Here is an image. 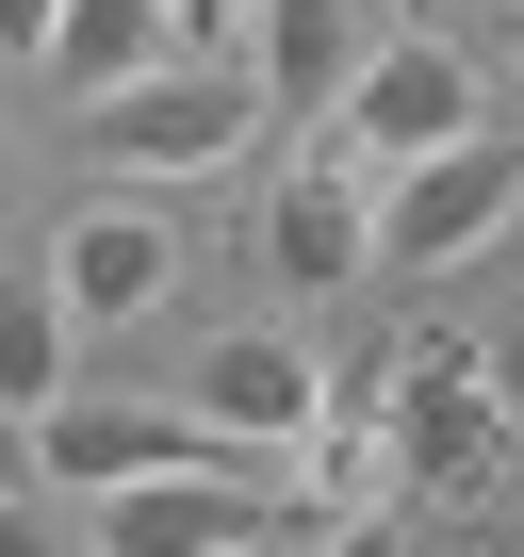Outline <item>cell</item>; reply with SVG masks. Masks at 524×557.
Masks as SVG:
<instances>
[{
  "mask_svg": "<svg viewBox=\"0 0 524 557\" xmlns=\"http://www.w3.org/2000/svg\"><path fill=\"white\" fill-rule=\"evenodd\" d=\"M361 394H377V426H394V492H410V508H491V492H508V410H491L475 329H410Z\"/></svg>",
  "mask_w": 524,
  "mask_h": 557,
  "instance_id": "cell-1",
  "label": "cell"
},
{
  "mask_svg": "<svg viewBox=\"0 0 524 557\" xmlns=\"http://www.w3.org/2000/svg\"><path fill=\"white\" fill-rule=\"evenodd\" d=\"M246 132H262V83H246V66H197V50H164V66H132L115 99H83V148H99L115 181H213Z\"/></svg>",
  "mask_w": 524,
  "mask_h": 557,
  "instance_id": "cell-2",
  "label": "cell"
},
{
  "mask_svg": "<svg viewBox=\"0 0 524 557\" xmlns=\"http://www.w3.org/2000/svg\"><path fill=\"white\" fill-rule=\"evenodd\" d=\"M246 541H279V459H197V475L83 492V557H246Z\"/></svg>",
  "mask_w": 524,
  "mask_h": 557,
  "instance_id": "cell-3",
  "label": "cell"
},
{
  "mask_svg": "<svg viewBox=\"0 0 524 557\" xmlns=\"http://www.w3.org/2000/svg\"><path fill=\"white\" fill-rule=\"evenodd\" d=\"M475 132V66L442 50V34H377L361 66H345V99H328V148L361 164V181H394V164H426V148H459Z\"/></svg>",
  "mask_w": 524,
  "mask_h": 557,
  "instance_id": "cell-4",
  "label": "cell"
},
{
  "mask_svg": "<svg viewBox=\"0 0 524 557\" xmlns=\"http://www.w3.org/2000/svg\"><path fill=\"white\" fill-rule=\"evenodd\" d=\"M508 213H524V132H459V148H426V164L377 181V262L442 278V262H475Z\"/></svg>",
  "mask_w": 524,
  "mask_h": 557,
  "instance_id": "cell-5",
  "label": "cell"
},
{
  "mask_svg": "<svg viewBox=\"0 0 524 557\" xmlns=\"http://www.w3.org/2000/svg\"><path fill=\"white\" fill-rule=\"evenodd\" d=\"M197 459H246V443L197 426L180 394H148V410H132V394H50V410H34V492H66V508L115 492V475H197Z\"/></svg>",
  "mask_w": 524,
  "mask_h": 557,
  "instance_id": "cell-6",
  "label": "cell"
},
{
  "mask_svg": "<svg viewBox=\"0 0 524 557\" xmlns=\"http://www.w3.org/2000/svg\"><path fill=\"white\" fill-rule=\"evenodd\" d=\"M180 278H197V246H180V213H164V197H99V213H66V246H50L66 329H148Z\"/></svg>",
  "mask_w": 524,
  "mask_h": 557,
  "instance_id": "cell-7",
  "label": "cell"
},
{
  "mask_svg": "<svg viewBox=\"0 0 524 557\" xmlns=\"http://www.w3.org/2000/svg\"><path fill=\"white\" fill-rule=\"evenodd\" d=\"M262 262L296 278V296H345V278H377V181L312 132V164L262 197Z\"/></svg>",
  "mask_w": 524,
  "mask_h": 557,
  "instance_id": "cell-8",
  "label": "cell"
},
{
  "mask_svg": "<svg viewBox=\"0 0 524 557\" xmlns=\"http://www.w3.org/2000/svg\"><path fill=\"white\" fill-rule=\"evenodd\" d=\"M180 410H197V426H229L246 459H296V426L328 410V377H312V345H279V329H229V345H197Z\"/></svg>",
  "mask_w": 524,
  "mask_h": 557,
  "instance_id": "cell-9",
  "label": "cell"
},
{
  "mask_svg": "<svg viewBox=\"0 0 524 557\" xmlns=\"http://www.w3.org/2000/svg\"><path fill=\"white\" fill-rule=\"evenodd\" d=\"M377 34H394L377 0H246V50H229V66L262 83V115H328Z\"/></svg>",
  "mask_w": 524,
  "mask_h": 557,
  "instance_id": "cell-10",
  "label": "cell"
},
{
  "mask_svg": "<svg viewBox=\"0 0 524 557\" xmlns=\"http://www.w3.org/2000/svg\"><path fill=\"white\" fill-rule=\"evenodd\" d=\"M279 475L312 492V524H345V508H410V492H394V426H377V394H328V410L296 426Z\"/></svg>",
  "mask_w": 524,
  "mask_h": 557,
  "instance_id": "cell-11",
  "label": "cell"
},
{
  "mask_svg": "<svg viewBox=\"0 0 524 557\" xmlns=\"http://www.w3.org/2000/svg\"><path fill=\"white\" fill-rule=\"evenodd\" d=\"M66 99H115L132 66H164V0H50V50H34Z\"/></svg>",
  "mask_w": 524,
  "mask_h": 557,
  "instance_id": "cell-12",
  "label": "cell"
},
{
  "mask_svg": "<svg viewBox=\"0 0 524 557\" xmlns=\"http://www.w3.org/2000/svg\"><path fill=\"white\" fill-rule=\"evenodd\" d=\"M66 345H83V329H66L50 278H0V410H17V426L66 394Z\"/></svg>",
  "mask_w": 524,
  "mask_h": 557,
  "instance_id": "cell-13",
  "label": "cell"
},
{
  "mask_svg": "<svg viewBox=\"0 0 524 557\" xmlns=\"http://www.w3.org/2000/svg\"><path fill=\"white\" fill-rule=\"evenodd\" d=\"M475 361H491V410H508V443H524V312H508V329H475Z\"/></svg>",
  "mask_w": 524,
  "mask_h": 557,
  "instance_id": "cell-14",
  "label": "cell"
},
{
  "mask_svg": "<svg viewBox=\"0 0 524 557\" xmlns=\"http://www.w3.org/2000/svg\"><path fill=\"white\" fill-rule=\"evenodd\" d=\"M0 557H66V524H50V492H0Z\"/></svg>",
  "mask_w": 524,
  "mask_h": 557,
  "instance_id": "cell-15",
  "label": "cell"
},
{
  "mask_svg": "<svg viewBox=\"0 0 524 557\" xmlns=\"http://www.w3.org/2000/svg\"><path fill=\"white\" fill-rule=\"evenodd\" d=\"M328 557H410V508H345V524H328Z\"/></svg>",
  "mask_w": 524,
  "mask_h": 557,
  "instance_id": "cell-16",
  "label": "cell"
},
{
  "mask_svg": "<svg viewBox=\"0 0 524 557\" xmlns=\"http://www.w3.org/2000/svg\"><path fill=\"white\" fill-rule=\"evenodd\" d=\"M0 50L34 66V50H50V0H0Z\"/></svg>",
  "mask_w": 524,
  "mask_h": 557,
  "instance_id": "cell-17",
  "label": "cell"
},
{
  "mask_svg": "<svg viewBox=\"0 0 524 557\" xmlns=\"http://www.w3.org/2000/svg\"><path fill=\"white\" fill-rule=\"evenodd\" d=\"M0 492H34V426L17 410H0Z\"/></svg>",
  "mask_w": 524,
  "mask_h": 557,
  "instance_id": "cell-18",
  "label": "cell"
},
{
  "mask_svg": "<svg viewBox=\"0 0 524 557\" xmlns=\"http://www.w3.org/2000/svg\"><path fill=\"white\" fill-rule=\"evenodd\" d=\"M475 557H524V492H508V508H491V524H475Z\"/></svg>",
  "mask_w": 524,
  "mask_h": 557,
  "instance_id": "cell-19",
  "label": "cell"
},
{
  "mask_svg": "<svg viewBox=\"0 0 524 557\" xmlns=\"http://www.w3.org/2000/svg\"><path fill=\"white\" fill-rule=\"evenodd\" d=\"M0 213H17V148H0Z\"/></svg>",
  "mask_w": 524,
  "mask_h": 557,
  "instance_id": "cell-20",
  "label": "cell"
},
{
  "mask_svg": "<svg viewBox=\"0 0 524 557\" xmlns=\"http://www.w3.org/2000/svg\"><path fill=\"white\" fill-rule=\"evenodd\" d=\"M508 492H524V443H508Z\"/></svg>",
  "mask_w": 524,
  "mask_h": 557,
  "instance_id": "cell-21",
  "label": "cell"
},
{
  "mask_svg": "<svg viewBox=\"0 0 524 557\" xmlns=\"http://www.w3.org/2000/svg\"><path fill=\"white\" fill-rule=\"evenodd\" d=\"M246 557H279V541H246Z\"/></svg>",
  "mask_w": 524,
  "mask_h": 557,
  "instance_id": "cell-22",
  "label": "cell"
}]
</instances>
